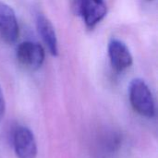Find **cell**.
<instances>
[{"instance_id":"6da1fadb","label":"cell","mask_w":158,"mask_h":158,"mask_svg":"<svg viewBox=\"0 0 158 158\" xmlns=\"http://www.w3.org/2000/svg\"><path fill=\"white\" fill-rule=\"evenodd\" d=\"M130 100L132 107L140 115L153 118L156 113V106L153 94L141 79H134L130 84Z\"/></svg>"},{"instance_id":"7a4b0ae2","label":"cell","mask_w":158,"mask_h":158,"mask_svg":"<svg viewBox=\"0 0 158 158\" xmlns=\"http://www.w3.org/2000/svg\"><path fill=\"white\" fill-rule=\"evenodd\" d=\"M17 59L28 69L35 70L41 68L44 61V50L34 42H23L17 48Z\"/></svg>"},{"instance_id":"3957f363","label":"cell","mask_w":158,"mask_h":158,"mask_svg":"<svg viewBox=\"0 0 158 158\" xmlns=\"http://www.w3.org/2000/svg\"><path fill=\"white\" fill-rule=\"evenodd\" d=\"M77 9L79 15L89 28L97 25L107 12L105 0H77Z\"/></svg>"},{"instance_id":"277c9868","label":"cell","mask_w":158,"mask_h":158,"mask_svg":"<svg viewBox=\"0 0 158 158\" xmlns=\"http://www.w3.org/2000/svg\"><path fill=\"white\" fill-rule=\"evenodd\" d=\"M14 149L19 158H36L37 145L33 133L26 127L19 126L13 136Z\"/></svg>"},{"instance_id":"5b68a950","label":"cell","mask_w":158,"mask_h":158,"mask_svg":"<svg viewBox=\"0 0 158 158\" xmlns=\"http://www.w3.org/2000/svg\"><path fill=\"white\" fill-rule=\"evenodd\" d=\"M19 34V24L14 10L0 1V36L6 43L14 44Z\"/></svg>"},{"instance_id":"8992f818","label":"cell","mask_w":158,"mask_h":158,"mask_svg":"<svg viewBox=\"0 0 158 158\" xmlns=\"http://www.w3.org/2000/svg\"><path fill=\"white\" fill-rule=\"evenodd\" d=\"M108 56L112 67L123 71L132 65V56L128 46L118 39H112L108 44Z\"/></svg>"},{"instance_id":"52a82bcc","label":"cell","mask_w":158,"mask_h":158,"mask_svg":"<svg viewBox=\"0 0 158 158\" xmlns=\"http://www.w3.org/2000/svg\"><path fill=\"white\" fill-rule=\"evenodd\" d=\"M36 26L41 38L47 46L50 53L53 56H57L58 43L55 28L51 21L45 16L39 14L36 19Z\"/></svg>"},{"instance_id":"ba28073f","label":"cell","mask_w":158,"mask_h":158,"mask_svg":"<svg viewBox=\"0 0 158 158\" xmlns=\"http://www.w3.org/2000/svg\"><path fill=\"white\" fill-rule=\"evenodd\" d=\"M5 109H6V104H5V98L3 92L0 87V120L3 118L4 114H5Z\"/></svg>"}]
</instances>
